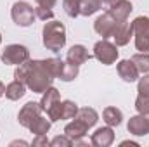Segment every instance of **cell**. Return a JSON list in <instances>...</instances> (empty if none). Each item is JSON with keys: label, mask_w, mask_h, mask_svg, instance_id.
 I'll use <instances>...</instances> for the list:
<instances>
[{"label": "cell", "mask_w": 149, "mask_h": 147, "mask_svg": "<svg viewBox=\"0 0 149 147\" xmlns=\"http://www.w3.org/2000/svg\"><path fill=\"white\" fill-rule=\"evenodd\" d=\"M116 71L120 74V78L127 83H134L139 80V69L135 68V64L132 62V59H123L116 64Z\"/></svg>", "instance_id": "obj_13"}, {"label": "cell", "mask_w": 149, "mask_h": 147, "mask_svg": "<svg viewBox=\"0 0 149 147\" xmlns=\"http://www.w3.org/2000/svg\"><path fill=\"white\" fill-rule=\"evenodd\" d=\"M50 126H52V121L50 119H47L43 116H38L37 119L28 126V130L31 133H35V135H47L49 130H50Z\"/></svg>", "instance_id": "obj_21"}, {"label": "cell", "mask_w": 149, "mask_h": 147, "mask_svg": "<svg viewBox=\"0 0 149 147\" xmlns=\"http://www.w3.org/2000/svg\"><path fill=\"white\" fill-rule=\"evenodd\" d=\"M59 101H61V94H59V90H57L56 87H49V88L42 94L40 106H42L43 112H47V111L50 109L52 106H56Z\"/></svg>", "instance_id": "obj_17"}, {"label": "cell", "mask_w": 149, "mask_h": 147, "mask_svg": "<svg viewBox=\"0 0 149 147\" xmlns=\"http://www.w3.org/2000/svg\"><path fill=\"white\" fill-rule=\"evenodd\" d=\"M52 69L56 78L63 81H73L78 76V66H73L68 61H63L59 57H52Z\"/></svg>", "instance_id": "obj_8"}, {"label": "cell", "mask_w": 149, "mask_h": 147, "mask_svg": "<svg viewBox=\"0 0 149 147\" xmlns=\"http://www.w3.org/2000/svg\"><path fill=\"white\" fill-rule=\"evenodd\" d=\"M2 95H5V85L0 81V97H2Z\"/></svg>", "instance_id": "obj_34"}, {"label": "cell", "mask_w": 149, "mask_h": 147, "mask_svg": "<svg viewBox=\"0 0 149 147\" xmlns=\"http://www.w3.org/2000/svg\"><path fill=\"white\" fill-rule=\"evenodd\" d=\"M94 57L101 62V64H104V66H111L116 62V59H118V47L111 43V42H108V40H101V42H97L95 45H94Z\"/></svg>", "instance_id": "obj_6"}, {"label": "cell", "mask_w": 149, "mask_h": 147, "mask_svg": "<svg viewBox=\"0 0 149 147\" xmlns=\"http://www.w3.org/2000/svg\"><path fill=\"white\" fill-rule=\"evenodd\" d=\"M94 55L92 54H88V50H87V47L85 45H80V43H76L73 47H70V50H68V54H66V61L70 62V64H73V66H81V64H85L87 61H90Z\"/></svg>", "instance_id": "obj_11"}, {"label": "cell", "mask_w": 149, "mask_h": 147, "mask_svg": "<svg viewBox=\"0 0 149 147\" xmlns=\"http://www.w3.org/2000/svg\"><path fill=\"white\" fill-rule=\"evenodd\" d=\"M135 49L141 52H149V17L139 16L132 21Z\"/></svg>", "instance_id": "obj_4"}, {"label": "cell", "mask_w": 149, "mask_h": 147, "mask_svg": "<svg viewBox=\"0 0 149 147\" xmlns=\"http://www.w3.org/2000/svg\"><path fill=\"white\" fill-rule=\"evenodd\" d=\"M118 24H120V23L113 17L109 12H104L102 16H99V17L95 19V23H94V31H95L99 37H102L104 40H108V38H113V33L116 31Z\"/></svg>", "instance_id": "obj_7"}, {"label": "cell", "mask_w": 149, "mask_h": 147, "mask_svg": "<svg viewBox=\"0 0 149 147\" xmlns=\"http://www.w3.org/2000/svg\"><path fill=\"white\" fill-rule=\"evenodd\" d=\"M87 132H88V126H87L83 121H80L78 118H73V121H70V123L64 126V135H68L73 142L81 140V139L87 135Z\"/></svg>", "instance_id": "obj_16"}, {"label": "cell", "mask_w": 149, "mask_h": 147, "mask_svg": "<svg viewBox=\"0 0 149 147\" xmlns=\"http://www.w3.org/2000/svg\"><path fill=\"white\" fill-rule=\"evenodd\" d=\"M132 37H134V28H132V23H128V19L123 21V23H120L118 28H116V31L113 33V40H114L116 47L128 45V42H130Z\"/></svg>", "instance_id": "obj_14"}, {"label": "cell", "mask_w": 149, "mask_h": 147, "mask_svg": "<svg viewBox=\"0 0 149 147\" xmlns=\"http://www.w3.org/2000/svg\"><path fill=\"white\" fill-rule=\"evenodd\" d=\"M10 17H12V21H14L17 26L28 28V26L33 24V21H35L37 16H35V9H33L28 2L19 0V2H14V3H12Z\"/></svg>", "instance_id": "obj_3"}, {"label": "cell", "mask_w": 149, "mask_h": 147, "mask_svg": "<svg viewBox=\"0 0 149 147\" xmlns=\"http://www.w3.org/2000/svg\"><path fill=\"white\" fill-rule=\"evenodd\" d=\"M38 5H42V7H49V9H52L56 3H57V0H35Z\"/></svg>", "instance_id": "obj_31"}, {"label": "cell", "mask_w": 149, "mask_h": 147, "mask_svg": "<svg viewBox=\"0 0 149 147\" xmlns=\"http://www.w3.org/2000/svg\"><path fill=\"white\" fill-rule=\"evenodd\" d=\"M78 112V106L73 101H61V119H73Z\"/></svg>", "instance_id": "obj_24"}, {"label": "cell", "mask_w": 149, "mask_h": 147, "mask_svg": "<svg viewBox=\"0 0 149 147\" xmlns=\"http://www.w3.org/2000/svg\"><path fill=\"white\" fill-rule=\"evenodd\" d=\"M99 9H102L101 0H80V16H94Z\"/></svg>", "instance_id": "obj_22"}, {"label": "cell", "mask_w": 149, "mask_h": 147, "mask_svg": "<svg viewBox=\"0 0 149 147\" xmlns=\"http://www.w3.org/2000/svg\"><path fill=\"white\" fill-rule=\"evenodd\" d=\"M35 16H37L40 21H50V19H54V12H52V9H49V7H42V5L35 7Z\"/></svg>", "instance_id": "obj_27"}, {"label": "cell", "mask_w": 149, "mask_h": 147, "mask_svg": "<svg viewBox=\"0 0 149 147\" xmlns=\"http://www.w3.org/2000/svg\"><path fill=\"white\" fill-rule=\"evenodd\" d=\"M127 130H128V133H132L135 137L149 135V112H139V114L132 116L127 123Z\"/></svg>", "instance_id": "obj_9"}, {"label": "cell", "mask_w": 149, "mask_h": 147, "mask_svg": "<svg viewBox=\"0 0 149 147\" xmlns=\"http://www.w3.org/2000/svg\"><path fill=\"white\" fill-rule=\"evenodd\" d=\"M63 9L70 17L80 16V0H63Z\"/></svg>", "instance_id": "obj_25"}, {"label": "cell", "mask_w": 149, "mask_h": 147, "mask_svg": "<svg viewBox=\"0 0 149 147\" xmlns=\"http://www.w3.org/2000/svg\"><path fill=\"white\" fill-rule=\"evenodd\" d=\"M132 10H134V5H132V2H130V0H118L116 3H113L111 7L108 9V12L111 14L118 23L127 21Z\"/></svg>", "instance_id": "obj_15"}, {"label": "cell", "mask_w": 149, "mask_h": 147, "mask_svg": "<svg viewBox=\"0 0 149 147\" xmlns=\"http://www.w3.org/2000/svg\"><path fill=\"white\" fill-rule=\"evenodd\" d=\"M137 92L141 95H146L149 94V73H144L139 78V83H137Z\"/></svg>", "instance_id": "obj_29"}, {"label": "cell", "mask_w": 149, "mask_h": 147, "mask_svg": "<svg viewBox=\"0 0 149 147\" xmlns=\"http://www.w3.org/2000/svg\"><path fill=\"white\" fill-rule=\"evenodd\" d=\"M101 2H102V7H104V9H109L113 3H116L118 0H101Z\"/></svg>", "instance_id": "obj_32"}, {"label": "cell", "mask_w": 149, "mask_h": 147, "mask_svg": "<svg viewBox=\"0 0 149 147\" xmlns=\"http://www.w3.org/2000/svg\"><path fill=\"white\" fill-rule=\"evenodd\" d=\"M31 146H35V147L37 146H50V142L47 140V135H35Z\"/></svg>", "instance_id": "obj_30"}, {"label": "cell", "mask_w": 149, "mask_h": 147, "mask_svg": "<svg viewBox=\"0 0 149 147\" xmlns=\"http://www.w3.org/2000/svg\"><path fill=\"white\" fill-rule=\"evenodd\" d=\"M26 88H28V87H26L23 81L14 80V81H10V83L5 87V97H7L9 101H19V99L24 97Z\"/></svg>", "instance_id": "obj_18"}, {"label": "cell", "mask_w": 149, "mask_h": 147, "mask_svg": "<svg viewBox=\"0 0 149 147\" xmlns=\"http://www.w3.org/2000/svg\"><path fill=\"white\" fill-rule=\"evenodd\" d=\"M74 118H78L80 121H83L88 128L95 126V123L99 121V114H97V111L92 109V107H78V112H76Z\"/></svg>", "instance_id": "obj_20"}, {"label": "cell", "mask_w": 149, "mask_h": 147, "mask_svg": "<svg viewBox=\"0 0 149 147\" xmlns=\"http://www.w3.org/2000/svg\"><path fill=\"white\" fill-rule=\"evenodd\" d=\"M121 146H132V147H139L137 142H132V140H123L121 142Z\"/></svg>", "instance_id": "obj_33"}, {"label": "cell", "mask_w": 149, "mask_h": 147, "mask_svg": "<svg viewBox=\"0 0 149 147\" xmlns=\"http://www.w3.org/2000/svg\"><path fill=\"white\" fill-rule=\"evenodd\" d=\"M132 62L139 69V73H149V52H139L132 55Z\"/></svg>", "instance_id": "obj_23"}, {"label": "cell", "mask_w": 149, "mask_h": 147, "mask_svg": "<svg viewBox=\"0 0 149 147\" xmlns=\"http://www.w3.org/2000/svg\"><path fill=\"white\" fill-rule=\"evenodd\" d=\"M42 42H43V47L52 52H59L61 49H64V45H66L64 24L56 19L45 21V24L42 28Z\"/></svg>", "instance_id": "obj_2"}, {"label": "cell", "mask_w": 149, "mask_h": 147, "mask_svg": "<svg viewBox=\"0 0 149 147\" xmlns=\"http://www.w3.org/2000/svg\"><path fill=\"white\" fill-rule=\"evenodd\" d=\"M135 109L137 112H149V94L146 95H137L135 99Z\"/></svg>", "instance_id": "obj_26"}, {"label": "cell", "mask_w": 149, "mask_h": 147, "mask_svg": "<svg viewBox=\"0 0 149 147\" xmlns=\"http://www.w3.org/2000/svg\"><path fill=\"white\" fill-rule=\"evenodd\" d=\"M42 106H40V102H35V101H31V102H26L21 111H19V114H17V121H19V125L21 126H24V128H28L35 119H37L38 116H42Z\"/></svg>", "instance_id": "obj_10"}, {"label": "cell", "mask_w": 149, "mask_h": 147, "mask_svg": "<svg viewBox=\"0 0 149 147\" xmlns=\"http://www.w3.org/2000/svg\"><path fill=\"white\" fill-rule=\"evenodd\" d=\"M73 144L74 142L68 135H57V137H54L50 140V146H54V147H70V146H73Z\"/></svg>", "instance_id": "obj_28"}, {"label": "cell", "mask_w": 149, "mask_h": 147, "mask_svg": "<svg viewBox=\"0 0 149 147\" xmlns=\"http://www.w3.org/2000/svg\"><path fill=\"white\" fill-rule=\"evenodd\" d=\"M114 142V132H113V126H101L97 128L92 137H90V144L95 147H109Z\"/></svg>", "instance_id": "obj_12"}, {"label": "cell", "mask_w": 149, "mask_h": 147, "mask_svg": "<svg viewBox=\"0 0 149 147\" xmlns=\"http://www.w3.org/2000/svg\"><path fill=\"white\" fill-rule=\"evenodd\" d=\"M0 43H2V35H0Z\"/></svg>", "instance_id": "obj_35"}, {"label": "cell", "mask_w": 149, "mask_h": 147, "mask_svg": "<svg viewBox=\"0 0 149 147\" xmlns=\"http://www.w3.org/2000/svg\"><path fill=\"white\" fill-rule=\"evenodd\" d=\"M102 119H104V123L108 126H120L121 121H123V112L118 107L109 106V107H106L102 111Z\"/></svg>", "instance_id": "obj_19"}, {"label": "cell", "mask_w": 149, "mask_h": 147, "mask_svg": "<svg viewBox=\"0 0 149 147\" xmlns=\"http://www.w3.org/2000/svg\"><path fill=\"white\" fill-rule=\"evenodd\" d=\"M14 80L23 81L33 94H43L49 87H52L56 80V74L52 69V57L24 61L16 68Z\"/></svg>", "instance_id": "obj_1"}, {"label": "cell", "mask_w": 149, "mask_h": 147, "mask_svg": "<svg viewBox=\"0 0 149 147\" xmlns=\"http://www.w3.org/2000/svg\"><path fill=\"white\" fill-rule=\"evenodd\" d=\"M0 59H2V62L7 64V66H19V64H23L24 61L30 59V50H28V47H24V45L10 43V45H7V47L2 50Z\"/></svg>", "instance_id": "obj_5"}]
</instances>
